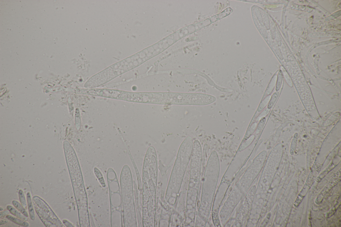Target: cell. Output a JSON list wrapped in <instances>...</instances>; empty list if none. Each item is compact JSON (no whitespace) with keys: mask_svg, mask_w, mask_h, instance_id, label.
<instances>
[{"mask_svg":"<svg viewBox=\"0 0 341 227\" xmlns=\"http://www.w3.org/2000/svg\"><path fill=\"white\" fill-rule=\"evenodd\" d=\"M3 210V208H2L1 207V208H0V211H1V212L2 210Z\"/></svg>","mask_w":341,"mask_h":227,"instance_id":"16","label":"cell"},{"mask_svg":"<svg viewBox=\"0 0 341 227\" xmlns=\"http://www.w3.org/2000/svg\"><path fill=\"white\" fill-rule=\"evenodd\" d=\"M9 212L7 210H5L3 212H0V218H3L5 216H7L9 213Z\"/></svg>","mask_w":341,"mask_h":227,"instance_id":"14","label":"cell"},{"mask_svg":"<svg viewBox=\"0 0 341 227\" xmlns=\"http://www.w3.org/2000/svg\"><path fill=\"white\" fill-rule=\"evenodd\" d=\"M107 179L110 192L111 223L115 218H118L122 223V206L121 193L117 175L113 169L110 168L107 173Z\"/></svg>","mask_w":341,"mask_h":227,"instance_id":"2","label":"cell"},{"mask_svg":"<svg viewBox=\"0 0 341 227\" xmlns=\"http://www.w3.org/2000/svg\"><path fill=\"white\" fill-rule=\"evenodd\" d=\"M7 209L11 214L16 217L19 218L24 221L26 222L28 220L27 217L24 216L21 212L18 211L17 209H16L15 207H13V206L11 205H8L7 206Z\"/></svg>","mask_w":341,"mask_h":227,"instance_id":"5","label":"cell"},{"mask_svg":"<svg viewBox=\"0 0 341 227\" xmlns=\"http://www.w3.org/2000/svg\"><path fill=\"white\" fill-rule=\"evenodd\" d=\"M6 218L8 220L11 221L12 222L18 225L24 227H28L29 226V224L28 222L26 221H24L16 217L15 216H14L11 215H7V216H6Z\"/></svg>","mask_w":341,"mask_h":227,"instance_id":"6","label":"cell"},{"mask_svg":"<svg viewBox=\"0 0 341 227\" xmlns=\"http://www.w3.org/2000/svg\"><path fill=\"white\" fill-rule=\"evenodd\" d=\"M278 93H275L273 95L271 101L269 102V104L268 106L269 109H270V108L273 107V105H274L275 102L276 101L277 97H278Z\"/></svg>","mask_w":341,"mask_h":227,"instance_id":"12","label":"cell"},{"mask_svg":"<svg viewBox=\"0 0 341 227\" xmlns=\"http://www.w3.org/2000/svg\"><path fill=\"white\" fill-rule=\"evenodd\" d=\"M255 136L254 135H252L250 137L247 139V140L243 143L241 145L239 149V151H242L244 149H246L247 147H248L249 145H250L251 143L254 140L255 138Z\"/></svg>","mask_w":341,"mask_h":227,"instance_id":"9","label":"cell"},{"mask_svg":"<svg viewBox=\"0 0 341 227\" xmlns=\"http://www.w3.org/2000/svg\"><path fill=\"white\" fill-rule=\"evenodd\" d=\"M27 201L28 208L29 216L30 219L32 220L35 219V214L34 209L33 203L32 200L31 194L30 192H28L27 194Z\"/></svg>","mask_w":341,"mask_h":227,"instance_id":"4","label":"cell"},{"mask_svg":"<svg viewBox=\"0 0 341 227\" xmlns=\"http://www.w3.org/2000/svg\"><path fill=\"white\" fill-rule=\"evenodd\" d=\"M33 203L37 214L46 227H64V225L46 202L38 196L32 198Z\"/></svg>","mask_w":341,"mask_h":227,"instance_id":"3","label":"cell"},{"mask_svg":"<svg viewBox=\"0 0 341 227\" xmlns=\"http://www.w3.org/2000/svg\"><path fill=\"white\" fill-rule=\"evenodd\" d=\"M265 121V119L264 118L262 120H261V121L259 123L256 131V134H259L261 132V131H262L263 127L264 126Z\"/></svg>","mask_w":341,"mask_h":227,"instance_id":"13","label":"cell"},{"mask_svg":"<svg viewBox=\"0 0 341 227\" xmlns=\"http://www.w3.org/2000/svg\"><path fill=\"white\" fill-rule=\"evenodd\" d=\"M12 204L14 207H15L16 209H17L18 211L24 215V216L28 217L29 216V215L28 212L26 211V210L24 208L23 206L21 205V203H19L17 200H13L12 201Z\"/></svg>","mask_w":341,"mask_h":227,"instance_id":"7","label":"cell"},{"mask_svg":"<svg viewBox=\"0 0 341 227\" xmlns=\"http://www.w3.org/2000/svg\"><path fill=\"white\" fill-rule=\"evenodd\" d=\"M19 199L20 203L23 207L26 210L27 209V202L24 192L22 189H20L18 191Z\"/></svg>","mask_w":341,"mask_h":227,"instance_id":"8","label":"cell"},{"mask_svg":"<svg viewBox=\"0 0 341 227\" xmlns=\"http://www.w3.org/2000/svg\"><path fill=\"white\" fill-rule=\"evenodd\" d=\"M9 222V221L6 220H1L0 221V226H1L3 225L7 224Z\"/></svg>","mask_w":341,"mask_h":227,"instance_id":"15","label":"cell"},{"mask_svg":"<svg viewBox=\"0 0 341 227\" xmlns=\"http://www.w3.org/2000/svg\"><path fill=\"white\" fill-rule=\"evenodd\" d=\"M257 126V123H254L253 125L251 127V128L249 129L248 131L246 133L245 136V140H247L250 137L252 136V135L253 133L254 132L256 129Z\"/></svg>","mask_w":341,"mask_h":227,"instance_id":"11","label":"cell"},{"mask_svg":"<svg viewBox=\"0 0 341 227\" xmlns=\"http://www.w3.org/2000/svg\"><path fill=\"white\" fill-rule=\"evenodd\" d=\"M297 138L298 134L295 133L293 136L291 145L290 152L292 154H293V153L295 152V150L297 144Z\"/></svg>","mask_w":341,"mask_h":227,"instance_id":"10","label":"cell"},{"mask_svg":"<svg viewBox=\"0 0 341 227\" xmlns=\"http://www.w3.org/2000/svg\"><path fill=\"white\" fill-rule=\"evenodd\" d=\"M123 222L125 227L136 226L135 210L131 171L127 165H124L120 177Z\"/></svg>","mask_w":341,"mask_h":227,"instance_id":"1","label":"cell"}]
</instances>
